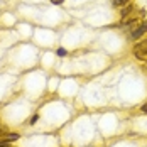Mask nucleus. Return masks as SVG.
Listing matches in <instances>:
<instances>
[{"instance_id": "nucleus-1", "label": "nucleus", "mask_w": 147, "mask_h": 147, "mask_svg": "<svg viewBox=\"0 0 147 147\" xmlns=\"http://www.w3.org/2000/svg\"><path fill=\"white\" fill-rule=\"evenodd\" d=\"M134 54H135L137 59L146 61L147 63V39L146 41H140L139 44H135V47H134Z\"/></svg>"}, {"instance_id": "nucleus-8", "label": "nucleus", "mask_w": 147, "mask_h": 147, "mask_svg": "<svg viewBox=\"0 0 147 147\" xmlns=\"http://www.w3.org/2000/svg\"><path fill=\"white\" fill-rule=\"evenodd\" d=\"M0 147H14V146H10V144H0Z\"/></svg>"}, {"instance_id": "nucleus-10", "label": "nucleus", "mask_w": 147, "mask_h": 147, "mask_svg": "<svg viewBox=\"0 0 147 147\" xmlns=\"http://www.w3.org/2000/svg\"><path fill=\"white\" fill-rule=\"evenodd\" d=\"M0 135H3V134H2V129H0Z\"/></svg>"}, {"instance_id": "nucleus-3", "label": "nucleus", "mask_w": 147, "mask_h": 147, "mask_svg": "<svg viewBox=\"0 0 147 147\" xmlns=\"http://www.w3.org/2000/svg\"><path fill=\"white\" fill-rule=\"evenodd\" d=\"M130 2H132V0H113V5H115V7H120V9H122V7L129 5Z\"/></svg>"}, {"instance_id": "nucleus-5", "label": "nucleus", "mask_w": 147, "mask_h": 147, "mask_svg": "<svg viewBox=\"0 0 147 147\" xmlns=\"http://www.w3.org/2000/svg\"><path fill=\"white\" fill-rule=\"evenodd\" d=\"M63 2H64V0H51V3H53V5H61Z\"/></svg>"}, {"instance_id": "nucleus-9", "label": "nucleus", "mask_w": 147, "mask_h": 147, "mask_svg": "<svg viewBox=\"0 0 147 147\" xmlns=\"http://www.w3.org/2000/svg\"><path fill=\"white\" fill-rule=\"evenodd\" d=\"M144 73L147 74V63H146V64H144Z\"/></svg>"}, {"instance_id": "nucleus-6", "label": "nucleus", "mask_w": 147, "mask_h": 147, "mask_svg": "<svg viewBox=\"0 0 147 147\" xmlns=\"http://www.w3.org/2000/svg\"><path fill=\"white\" fill-rule=\"evenodd\" d=\"M37 118H39V117H37V115H34V117L30 118V123H32V125H34V123H36V122H37Z\"/></svg>"}, {"instance_id": "nucleus-4", "label": "nucleus", "mask_w": 147, "mask_h": 147, "mask_svg": "<svg viewBox=\"0 0 147 147\" xmlns=\"http://www.w3.org/2000/svg\"><path fill=\"white\" fill-rule=\"evenodd\" d=\"M56 53H58V56H59V58H64V56L68 54V51H66L64 47H59V49L56 51Z\"/></svg>"}, {"instance_id": "nucleus-2", "label": "nucleus", "mask_w": 147, "mask_h": 147, "mask_svg": "<svg viewBox=\"0 0 147 147\" xmlns=\"http://www.w3.org/2000/svg\"><path fill=\"white\" fill-rule=\"evenodd\" d=\"M146 32H147V22H146V20H142V22H140V24H139L132 32H130V36H129V37H130L132 41H139Z\"/></svg>"}, {"instance_id": "nucleus-7", "label": "nucleus", "mask_w": 147, "mask_h": 147, "mask_svg": "<svg viewBox=\"0 0 147 147\" xmlns=\"http://www.w3.org/2000/svg\"><path fill=\"white\" fill-rule=\"evenodd\" d=\"M140 110H142V112H144V113H147V103H144V105H142V107H140Z\"/></svg>"}]
</instances>
